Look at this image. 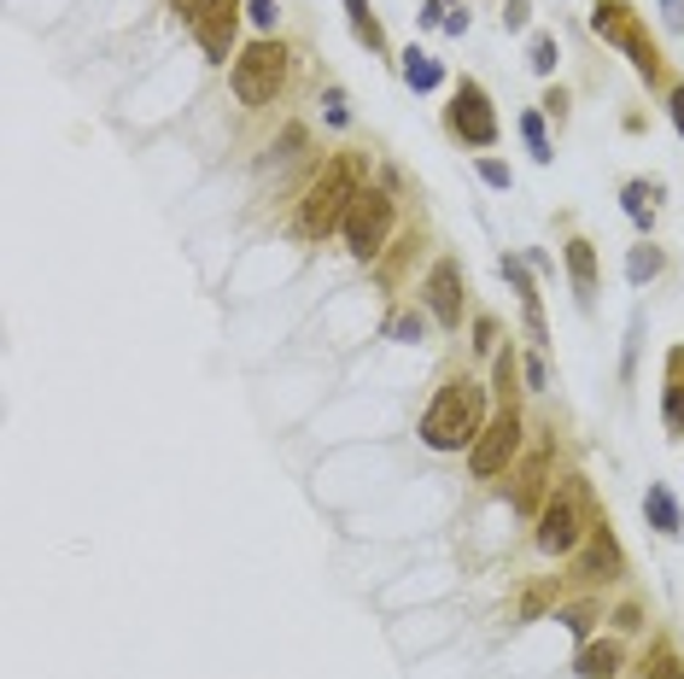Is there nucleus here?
<instances>
[{"instance_id":"obj_1","label":"nucleus","mask_w":684,"mask_h":679,"mask_svg":"<svg viewBox=\"0 0 684 679\" xmlns=\"http://www.w3.org/2000/svg\"><path fill=\"white\" fill-rule=\"evenodd\" d=\"M480 428H486V393H480V381H468V376L444 381L433 411L421 416V439L433 451H463V446L480 439Z\"/></svg>"},{"instance_id":"obj_2","label":"nucleus","mask_w":684,"mask_h":679,"mask_svg":"<svg viewBox=\"0 0 684 679\" xmlns=\"http://www.w3.org/2000/svg\"><path fill=\"white\" fill-rule=\"evenodd\" d=\"M357 176H363V159L357 152H339V159H328L322 164V176L311 182V194H304V234L311 241H322V234H334L339 223H346V211L357 206Z\"/></svg>"},{"instance_id":"obj_3","label":"nucleus","mask_w":684,"mask_h":679,"mask_svg":"<svg viewBox=\"0 0 684 679\" xmlns=\"http://www.w3.org/2000/svg\"><path fill=\"white\" fill-rule=\"evenodd\" d=\"M596 521H603V516L591 509V486H586V481H561L556 498L544 504V516H538V551H544V556L579 551V539H586Z\"/></svg>"},{"instance_id":"obj_4","label":"nucleus","mask_w":684,"mask_h":679,"mask_svg":"<svg viewBox=\"0 0 684 679\" xmlns=\"http://www.w3.org/2000/svg\"><path fill=\"white\" fill-rule=\"evenodd\" d=\"M287 82V47L281 42H252L241 59H234V100L241 106H269Z\"/></svg>"},{"instance_id":"obj_5","label":"nucleus","mask_w":684,"mask_h":679,"mask_svg":"<svg viewBox=\"0 0 684 679\" xmlns=\"http://www.w3.org/2000/svg\"><path fill=\"white\" fill-rule=\"evenodd\" d=\"M591 30H596L603 42L626 47L631 65H638V77H661V54H656V42L644 36L638 12H631L626 0H596V7H591Z\"/></svg>"},{"instance_id":"obj_6","label":"nucleus","mask_w":684,"mask_h":679,"mask_svg":"<svg viewBox=\"0 0 684 679\" xmlns=\"http://www.w3.org/2000/svg\"><path fill=\"white\" fill-rule=\"evenodd\" d=\"M515 451H521V416H515V404H503V411L480 428V439H474V457H468L474 481H491L498 469H509Z\"/></svg>"},{"instance_id":"obj_7","label":"nucleus","mask_w":684,"mask_h":679,"mask_svg":"<svg viewBox=\"0 0 684 679\" xmlns=\"http://www.w3.org/2000/svg\"><path fill=\"white\" fill-rule=\"evenodd\" d=\"M386 234H392V199L381 188H363L357 206L346 211V241H351L357 258H374V252L386 246Z\"/></svg>"},{"instance_id":"obj_8","label":"nucleus","mask_w":684,"mask_h":679,"mask_svg":"<svg viewBox=\"0 0 684 679\" xmlns=\"http://www.w3.org/2000/svg\"><path fill=\"white\" fill-rule=\"evenodd\" d=\"M451 135H463L468 147H491V141H498V117H491V100H486L480 82H456Z\"/></svg>"},{"instance_id":"obj_9","label":"nucleus","mask_w":684,"mask_h":679,"mask_svg":"<svg viewBox=\"0 0 684 679\" xmlns=\"http://www.w3.org/2000/svg\"><path fill=\"white\" fill-rule=\"evenodd\" d=\"M234 30H241V0H205L194 12V36L205 47V59H229Z\"/></svg>"},{"instance_id":"obj_10","label":"nucleus","mask_w":684,"mask_h":679,"mask_svg":"<svg viewBox=\"0 0 684 679\" xmlns=\"http://www.w3.org/2000/svg\"><path fill=\"white\" fill-rule=\"evenodd\" d=\"M427 304H433V317L444 329L463 322V269H456V258H439L427 269Z\"/></svg>"},{"instance_id":"obj_11","label":"nucleus","mask_w":684,"mask_h":679,"mask_svg":"<svg viewBox=\"0 0 684 679\" xmlns=\"http://www.w3.org/2000/svg\"><path fill=\"white\" fill-rule=\"evenodd\" d=\"M579 574H603V580H614V574H621V545H614L608 521H596V528L586 533V556H579Z\"/></svg>"},{"instance_id":"obj_12","label":"nucleus","mask_w":684,"mask_h":679,"mask_svg":"<svg viewBox=\"0 0 684 679\" xmlns=\"http://www.w3.org/2000/svg\"><path fill=\"white\" fill-rule=\"evenodd\" d=\"M503 276H509V287L521 294V311H526V334L544 346V304H538V287H533V269H526L521 258H503Z\"/></svg>"},{"instance_id":"obj_13","label":"nucleus","mask_w":684,"mask_h":679,"mask_svg":"<svg viewBox=\"0 0 684 679\" xmlns=\"http://www.w3.org/2000/svg\"><path fill=\"white\" fill-rule=\"evenodd\" d=\"M568 276H573L579 304H591L596 299V246L586 241V234H573V241H568Z\"/></svg>"},{"instance_id":"obj_14","label":"nucleus","mask_w":684,"mask_h":679,"mask_svg":"<svg viewBox=\"0 0 684 679\" xmlns=\"http://www.w3.org/2000/svg\"><path fill=\"white\" fill-rule=\"evenodd\" d=\"M661 416H666V428L684 434V346L666 352V399H661Z\"/></svg>"},{"instance_id":"obj_15","label":"nucleus","mask_w":684,"mask_h":679,"mask_svg":"<svg viewBox=\"0 0 684 679\" xmlns=\"http://www.w3.org/2000/svg\"><path fill=\"white\" fill-rule=\"evenodd\" d=\"M644 516H649V528H656V533H666V539H673V533L684 528V516H679V498H673L666 486H649V498H644Z\"/></svg>"},{"instance_id":"obj_16","label":"nucleus","mask_w":684,"mask_h":679,"mask_svg":"<svg viewBox=\"0 0 684 679\" xmlns=\"http://www.w3.org/2000/svg\"><path fill=\"white\" fill-rule=\"evenodd\" d=\"M346 12H351V36L369 47V54H386V30H381V19L369 12V0H346Z\"/></svg>"},{"instance_id":"obj_17","label":"nucleus","mask_w":684,"mask_h":679,"mask_svg":"<svg viewBox=\"0 0 684 679\" xmlns=\"http://www.w3.org/2000/svg\"><path fill=\"white\" fill-rule=\"evenodd\" d=\"M404 82H409V89H416V94H427V89H439V82H444V65L409 47V54H404Z\"/></svg>"},{"instance_id":"obj_18","label":"nucleus","mask_w":684,"mask_h":679,"mask_svg":"<svg viewBox=\"0 0 684 679\" xmlns=\"http://www.w3.org/2000/svg\"><path fill=\"white\" fill-rule=\"evenodd\" d=\"M656 182H626V217H631V223H638V229H649V223H656Z\"/></svg>"},{"instance_id":"obj_19","label":"nucleus","mask_w":684,"mask_h":679,"mask_svg":"<svg viewBox=\"0 0 684 679\" xmlns=\"http://www.w3.org/2000/svg\"><path fill=\"white\" fill-rule=\"evenodd\" d=\"M621 668V644H586V656H579V674L586 679H608Z\"/></svg>"},{"instance_id":"obj_20","label":"nucleus","mask_w":684,"mask_h":679,"mask_svg":"<svg viewBox=\"0 0 684 679\" xmlns=\"http://www.w3.org/2000/svg\"><path fill=\"white\" fill-rule=\"evenodd\" d=\"M538 486H544V457H533V463L521 469V481H515V504H521V509H533V504H538Z\"/></svg>"},{"instance_id":"obj_21","label":"nucleus","mask_w":684,"mask_h":679,"mask_svg":"<svg viewBox=\"0 0 684 679\" xmlns=\"http://www.w3.org/2000/svg\"><path fill=\"white\" fill-rule=\"evenodd\" d=\"M626 276L638 281V287H644V281H656V276H661V252H656V246H638V252L626 258Z\"/></svg>"},{"instance_id":"obj_22","label":"nucleus","mask_w":684,"mask_h":679,"mask_svg":"<svg viewBox=\"0 0 684 679\" xmlns=\"http://www.w3.org/2000/svg\"><path fill=\"white\" fill-rule=\"evenodd\" d=\"M521 135H526V147H533V159L550 164V135H544V117H538V112L521 117Z\"/></svg>"},{"instance_id":"obj_23","label":"nucleus","mask_w":684,"mask_h":679,"mask_svg":"<svg viewBox=\"0 0 684 679\" xmlns=\"http://www.w3.org/2000/svg\"><path fill=\"white\" fill-rule=\"evenodd\" d=\"M556 59H561L556 36H533V59H526V65H533L538 77H550V71H556Z\"/></svg>"},{"instance_id":"obj_24","label":"nucleus","mask_w":684,"mask_h":679,"mask_svg":"<svg viewBox=\"0 0 684 679\" xmlns=\"http://www.w3.org/2000/svg\"><path fill=\"white\" fill-rule=\"evenodd\" d=\"M644 674H649V679H684V668H679V656H673V651H656V661H649Z\"/></svg>"},{"instance_id":"obj_25","label":"nucleus","mask_w":684,"mask_h":679,"mask_svg":"<svg viewBox=\"0 0 684 679\" xmlns=\"http://www.w3.org/2000/svg\"><path fill=\"white\" fill-rule=\"evenodd\" d=\"M276 7H281V0H246V19L258 30H276Z\"/></svg>"},{"instance_id":"obj_26","label":"nucleus","mask_w":684,"mask_h":679,"mask_svg":"<svg viewBox=\"0 0 684 679\" xmlns=\"http://www.w3.org/2000/svg\"><path fill=\"white\" fill-rule=\"evenodd\" d=\"M421 334H427V329H421V317H409V311H404L398 322H392V340H404V346H416Z\"/></svg>"},{"instance_id":"obj_27","label":"nucleus","mask_w":684,"mask_h":679,"mask_svg":"<svg viewBox=\"0 0 684 679\" xmlns=\"http://www.w3.org/2000/svg\"><path fill=\"white\" fill-rule=\"evenodd\" d=\"M328 124H351V106H346L339 89H328Z\"/></svg>"},{"instance_id":"obj_28","label":"nucleus","mask_w":684,"mask_h":679,"mask_svg":"<svg viewBox=\"0 0 684 679\" xmlns=\"http://www.w3.org/2000/svg\"><path fill=\"white\" fill-rule=\"evenodd\" d=\"M480 176L491 182V188H509V164H498V159H486V164H480Z\"/></svg>"},{"instance_id":"obj_29","label":"nucleus","mask_w":684,"mask_h":679,"mask_svg":"<svg viewBox=\"0 0 684 679\" xmlns=\"http://www.w3.org/2000/svg\"><path fill=\"white\" fill-rule=\"evenodd\" d=\"M503 24H509V30L526 24V0H503Z\"/></svg>"},{"instance_id":"obj_30","label":"nucleus","mask_w":684,"mask_h":679,"mask_svg":"<svg viewBox=\"0 0 684 679\" xmlns=\"http://www.w3.org/2000/svg\"><path fill=\"white\" fill-rule=\"evenodd\" d=\"M561 621H568V626H573V633H579V638H586V633H591V609H568V615H561Z\"/></svg>"},{"instance_id":"obj_31","label":"nucleus","mask_w":684,"mask_h":679,"mask_svg":"<svg viewBox=\"0 0 684 679\" xmlns=\"http://www.w3.org/2000/svg\"><path fill=\"white\" fill-rule=\"evenodd\" d=\"M661 19L673 30H684V0H661Z\"/></svg>"},{"instance_id":"obj_32","label":"nucleus","mask_w":684,"mask_h":679,"mask_svg":"<svg viewBox=\"0 0 684 679\" xmlns=\"http://www.w3.org/2000/svg\"><path fill=\"white\" fill-rule=\"evenodd\" d=\"M673 124H679V135H684V89H673Z\"/></svg>"},{"instance_id":"obj_33","label":"nucleus","mask_w":684,"mask_h":679,"mask_svg":"<svg viewBox=\"0 0 684 679\" xmlns=\"http://www.w3.org/2000/svg\"><path fill=\"white\" fill-rule=\"evenodd\" d=\"M182 7H205V0H182Z\"/></svg>"}]
</instances>
